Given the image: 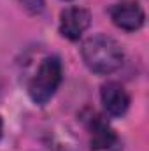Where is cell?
<instances>
[{"label": "cell", "mask_w": 149, "mask_h": 151, "mask_svg": "<svg viewBox=\"0 0 149 151\" xmlns=\"http://www.w3.org/2000/svg\"><path fill=\"white\" fill-rule=\"evenodd\" d=\"M81 56L91 72L102 76L116 72L125 62V53L119 42L105 34H95L86 39L81 46Z\"/></svg>", "instance_id": "1"}, {"label": "cell", "mask_w": 149, "mask_h": 151, "mask_svg": "<svg viewBox=\"0 0 149 151\" xmlns=\"http://www.w3.org/2000/svg\"><path fill=\"white\" fill-rule=\"evenodd\" d=\"M63 79V67L58 56H46L28 83V97L34 104L44 106L56 93Z\"/></svg>", "instance_id": "2"}, {"label": "cell", "mask_w": 149, "mask_h": 151, "mask_svg": "<svg viewBox=\"0 0 149 151\" xmlns=\"http://www.w3.org/2000/svg\"><path fill=\"white\" fill-rule=\"evenodd\" d=\"M90 25H91V12L84 7L70 5L60 12L58 30L69 40H79L81 35L90 28Z\"/></svg>", "instance_id": "3"}, {"label": "cell", "mask_w": 149, "mask_h": 151, "mask_svg": "<svg viewBox=\"0 0 149 151\" xmlns=\"http://www.w3.org/2000/svg\"><path fill=\"white\" fill-rule=\"evenodd\" d=\"M88 130L91 151H121L117 134L100 114H91L88 121Z\"/></svg>", "instance_id": "4"}, {"label": "cell", "mask_w": 149, "mask_h": 151, "mask_svg": "<svg viewBox=\"0 0 149 151\" xmlns=\"http://www.w3.org/2000/svg\"><path fill=\"white\" fill-rule=\"evenodd\" d=\"M109 12H111L112 23L125 32H137L142 28L146 21L144 9L140 7L139 2H133V0H123L119 4H114Z\"/></svg>", "instance_id": "5"}, {"label": "cell", "mask_w": 149, "mask_h": 151, "mask_svg": "<svg viewBox=\"0 0 149 151\" xmlns=\"http://www.w3.org/2000/svg\"><path fill=\"white\" fill-rule=\"evenodd\" d=\"M100 102H102L107 114H111L114 118H119L130 107V95L121 83L107 81L100 88Z\"/></svg>", "instance_id": "6"}, {"label": "cell", "mask_w": 149, "mask_h": 151, "mask_svg": "<svg viewBox=\"0 0 149 151\" xmlns=\"http://www.w3.org/2000/svg\"><path fill=\"white\" fill-rule=\"evenodd\" d=\"M18 4L30 14H40L46 7L44 0H18Z\"/></svg>", "instance_id": "7"}, {"label": "cell", "mask_w": 149, "mask_h": 151, "mask_svg": "<svg viewBox=\"0 0 149 151\" xmlns=\"http://www.w3.org/2000/svg\"><path fill=\"white\" fill-rule=\"evenodd\" d=\"M2 134H4V121H2V116H0V139H2Z\"/></svg>", "instance_id": "8"}]
</instances>
